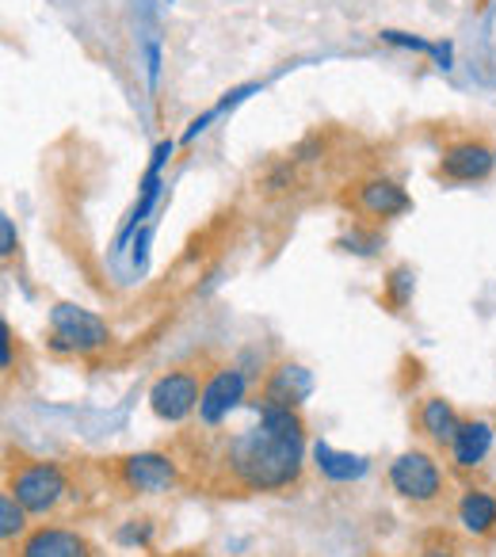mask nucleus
<instances>
[{
  "instance_id": "1",
  "label": "nucleus",
  "mask_w": 496,
  "mask_h": 557,
  "mask_svg": "<svg viewBox=\"0 0 496 557\" xmlns=\"http://www.w3.org/2000/svg\"><path fill=\"white\" fill-rule=\"evenodd\" d=\"M222 470L240 493H283L298 485L306 470V440L283 435L260 420L222 447Z\"/></svg>"
},
{
  "instance_id": "2",
  "label": "nucleus",
  "mask_w": 496,
  "mask_h": 557,
  "mask_svg": "<svg viewBox=\"0 0 496 557\" xmlns=\"http://www.w3.org/2000/svg\"><path fill=\"white\" fill-rule=\"evenodd\" d=\"M4 488L27 508V516H54L73 493V481L65 466L47 462V458H16L9 466Z\"/></svg>"
},
{
  "instance_id": "3",
  "label": "nucleus",
  "mask_w": 496,
  "mask_h": 557,
  "mask_svg": "<svg viewBox=\"0 0 496 557\" xmlns=\"http://www.w3.org/2000/svg\"><path fill=\"white\" fill-rule=\"evenodd\" d=\"M111 344V329L100 313L85 310V306L73 302H58L50 310L47 321V348L54 356H73V359H88L100 356Z\"/></svg>"
},
{
  "instance_id": "4",
  "label": "nucleus",
  "mask_w": 496,
  "mask_h": 557,
  "mask_svg": "<svg viewBox=\"0 0 496 557\" xmlns=\"http://www.w3.org/2000/svg\"><path fill=\"white\" fill-rule=\"evenodd\" d=\"M389 488L412 508H432L447 496V473H443L439 458L432 450H401L389 462Z\"/></svg>"
},
{
  "instance_id": "5",
  "label": "nucleus",
  "mask_w": 496,
  "mask_h": 557,
  "mask_svg": "<svg viewBox=\"0 0 496 557\" xmlns=\"http://www.w3.org/2000/svg\"><path fill=\"white\" fill-rule=\"evenodd\" d=\"M202 386H207V371L199 367H176V371H164L161 379L149 386V409L164 424H184L199 412Z\"/></svg>"
},
{
  "instance_id": "6",
  "label": "nucleus",
  "mask_w": 496,
  "mask_h": 557,
  "mask_svg": "<svg viewBox=\"0 0 496 557\" xmlns=\"http://www.w3.org/2000/svg\"><path fill=\"white\" fill-rule=\"evenodd\" d=\"M344 207H348L351 214L363 218V222L382 225V222H394V218L409 214L412 195L389 176H363V180H356V184L348 187V195H344Z\"/></svg>"
},
{
  "instance_id": "7",
  "label": "nucleus",
  "mask_w": 496,
  "mask_h": 557,
  "mask_svg": "<svg viewBox=\"0 0 496 557\" xmlns=\"http://www.w3.org/2000/svg\"><path fill=\"white\" fill-rule=\"evenodd\" d=\"M115 481L134 496H164L179 485V466L164 450H138L115 458Z\"/></svg>"
},
{
  "instance_id": "8",
  "label": "nucleus",
  "mask_w": 496,
  "mask_h": 557,
  "mask_svg": "<svg viewBox=\"0 0 496 557\" xmlns=\"http://www.w3.org/2000/svg\"><path fill=\"white\" fill-rule=\"evenodd\" d=\"M496 172V149L485 138H458L443 146L439 164H435V180L447 184H485Z\"/></svg>"
},
{
  "instance_id": "9",
  "label": "nucleus",
  "mask_w": 496,
  "mask_h": 557,
  "mask_svg": "<svg viewBox=\"0 0 496 557\" xmlns=\"http://www.w3.org/2000/svg\"><path fill=\"white\" fill-rule=\"evenodd\" d=\"M245 394H248V374L237 363L214 367L207 374V386H202V401L195 417H199L202 428H218L222 420H230V412L237 405H245Z\"/></svg>"
},
{
  "instance_id": "10",
  "label": "nucleus",
  "mask_w": 496,
  "mask_h": 557,
  "mask_svg": "<svg viewBox=\"0 0 496 557\" xmlns=\"http://www.w3.org/2000/svg\"><path fill=\"white\" fill-rule=\"evenodd\" d=\"M16 557H96V546L85 531L62 523H39L24 534Z\"/></svg>"
},
{
  "instance_id": "11",
  "label": "nucleus",
  "mask_w": 496,
  "mask_h": 557,
  "mask_svg": "<svg viewBox=\"0 0 496 557\" xmlns=\"http://www.w3.org/2000/svg\"><path fill=\"white\" fill-rule=\"evenodd\" d=\"M310 394H313V374L306 371L302 363H280V367H272V371H268L264 389H260L257 401L298 409V405H302Z\"/></svg>"
},
{
  "instance_id": "12",
  "label": "nucleus",
  "mask_w": 496,
  "mask_h": 557,
  "mask_svg": "<svg viewBox=\"0 0 496 557\" xmlns=\"http://www.w3.org/2000/svg\"><path fill=\"white\" fill-rule=\"evenodd\" d=\"M493 424L488 420H462L455 432V440H450L447 455H450V466L462 473L478 470L481 462L488 458V450H493Z\"/></svg>"
},
{
  "instance_id": "13",
  "label": "nucleus",
  "mask_w": 496,
  "mask_h": 557,
  "mask_svg": "<svg viewBox=\"0 0 496 557\" xmlns=\"http://www.w3.org/2000/svg\"><path fill=\"white\" fill-rule=\"evenodd\" d=\"M458 424H462V417H458V409L447 401V397L432 394L417 405V432L424 435L432 447L447 450L450 440H455V432H458Z\"/></svg>"
},
{
  "instance_id": "14",
  "label": "nucleus",
  "mask_w": 496,
  "mask_h": 557,
  "mask_svg": "<svg viewBox=\"0 0 496 557\" xmlns=\"http://www.w3.org/2000/svg\"><path fill=\"white\" fill-rule=\"evenodd\" d=\"M455 516L466 534L473 539H493L496 534V496L488 488H466L455 504Z\"/></svg>"
},
{
  "instance_id": "15",
  "label": "nucleus",
  "mask_w": 496,
  "mask_h": 557,
  "mask_svg": "<svg viewBox=\"0 0 496 557\" xmlns=\"http://www.w3.org/2000/svg\"><path fill=\"white\" fill-rule=\"evenodd\" d=\"M313 462H318L321 478L328 481H359L367 473V458L363 455H348V450H336L328 443H313Z\"/></svg>"
},
{
  "instance_id": "16",
  "label": "nucleus",
  "mask_w": 496,
  "mask_h": 557,
  "mask_svg": "<svg viewBox=\"0 0 496 557\" xmlns=\"http://www.w3.org/2000/svg\"><path fill=\"white\" fill-rule=\"evenodd\" d=\"M27 519H32L27 516V508L9 493V488H4V493H0V539H4V546L9 549H12V542H24V534L32 531Z\"/></svg>"
},
{
  "instance_id": "17",
  "label": "nucleus",
  "mask_w": 496,
  "mask_h": 557,
  "mask_svg": "<svg viewBox=\"0 0 496 557\" xmlns=\"http://www.w3.org/2000/svg\"><path fill=\"white\" fill-rule=\"evenodd\" d=\"M336 245L344 252H356V256H374L382 248V233L379 230H367V225H351V233H344Z\"/></svg>"
},
{
  "instance_id": "18",
  "label": "nucleus",
  "mask_w": 496,
  "mask_h": 557,
  "mask_svg": "<svg viewBox=\"0 0 496 557\" xmlns=\"http://www.w3.org/2000/svg\"><path fill=\"white\" fill-rule=\"evenodd\" d=\"M412 287H417V283H412V268L401 263V268H394L386 278V302L394 306V310H401V306L412 298Z\"/></svg>"
},
{
  "instance_id": "19",
  "label": "nucleus",
  "mask_w": 496,
  "mask_h": 557,
  "mask_svg": "<svg viewBox=\"0 0 496 557\" xmlns=\"http://www.w3.org/2000/svg\"><path fill=\"white\" fill-rule=\"evenodd\" d=\"M115 542H119V546L146 549L149 542H153V519H126V523L115 531Z\"/></svg>"
},
{
  "instance_id": "20",
  "label": "nucleus",
  "mask_w": 496,
  "mask_h": 557,
  "mask_svg": "<svg viewBox=\"0 0 496 557\" xmlns=\"http://www.w3.org/2000/svg\"><path fill=\"white\" fill-rule=\"evenodd\" d=\"M382 42H389V47H405V50H420V54H439V42H427V39H417V35H405V32H394V27H386L382 32Z\"/></svg>"
},
{
  "instance_id": "21",
  "label": "nucleus",
  "mask_w": 496,
  "mask_h": 557,
  "mask_svg": "<svg viewBox=\"0 0 496 557\" xmlns=\"http://www.w3.org/2000/svg\"><path fill=\"white\" fill-rule=\"evenodd\" d=\"M16 245H20L16 222L4 214V218H0V256H4V260H12V256H16Z\"/></svg>"
},
{
  "instance_id": "22",
  "label": "nucleus",
  "mask_w": 496,
  "mask_h": 557,
  "mask_svg": "<svg viewBox=\"0 0 496 557\" xmlns=\"http://www.w3.org/2000/svg\"><path fill=\"white\" fill-rule=\"evenodd\" d=\"M12 341H16V336H12V325L9 321H4V325H0V371L4 374H12V359H16V351H12Z\"/></svg>"
},
{
  "instance_id": "23",
  "label": "nucleus",
  "mask_w": 496,
  "mask_h": 557,
  "mask_svg": "<svg viewBox=\"0 0 496 557\" xmlns=\"http://www.w3.org/2000/svg\"><path fill=\"white\" fill-rule=\"evenodd\" d=\"M218 115H222V111H218V108L202 111V115H199V119H195V123H191V126H187L184 141H191V138H195V134H202V131H207V123H210V119H218Z\"/></svg>"
},
{
  "instance_id": "24",
  "label": "nucleus",
  "mask_w": 496,
  "mask_h": 557,
  "mask_svg": "<svg viewBox=\"0 0 496 557\" xmlns=\"http://www.w3.org/2000/svg\"><path fill=\"white\" fill-rule=\"evenodd\" d=\"M420 557H458L450 546H427V549H420Z\"/></svg>"
},
{
  "instance_id": "25",
  "label": "nucleus",
  "mask_w": 496,
  "mask_h": 557,
  "mask_svg": "<svg viewBox=\"0 0 496 557\" xmlns=\"http://www.w3.org/2000/svg\"><path fill=\"white\" fill-rule=\"evenodd\" d=\"M153 557H187V554H153Z\"/></svg>"
}]
</instances>
